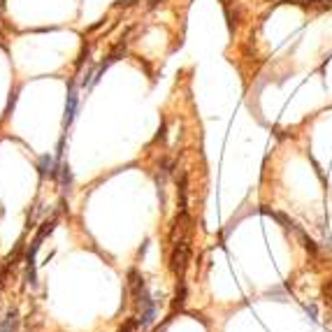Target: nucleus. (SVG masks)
Instances as JSON below:
<instances>
[{
    "label": "nucleus",
    "mask_w": 332,
    "mask_h": 332,
    "mask_svg": "<svg viewBox=\"0 0 332 332\" xmlns=\"http://www.w3.org/2000/svg\"><path fill=\"white\" fill-rule=\"evenodd\" d=\"M77 102H79V98H77V88L75 86H70V91H68V100H65V119H63V126H70L72 121H75L77 116Z\"/></svg>",
    "instance_id": "1"
}]
</instances>
